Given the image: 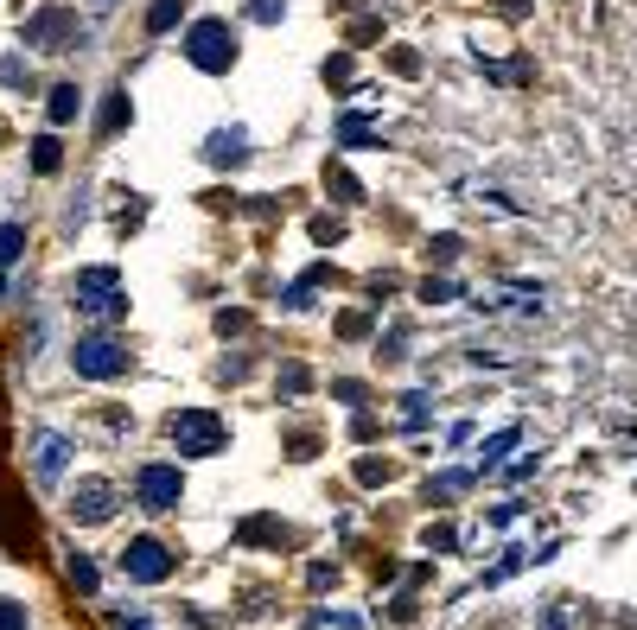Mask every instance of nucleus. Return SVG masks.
Returning a JSON list of instances; mask_svg holds the SVG:
<instances>
[{
    "label": "nucleus",
    "instance_id": "nucleus-19",
    "mask_svg": "<svg viewBox=\"0 0 637 630\" xmlns=\"http://www.w3.org/2000/svg\"><path fill=\"white\" fill-rule=\"evenodd\" d=\"M459 490H472V471H446V478L427 484V497H459Z\"/></svg>",
    "mask_w": 637,
    "mask_h": 630
},
{
    "label": "nucleus",
    "instance_id": "nucleus-8",
    "mask_svg": "<svg viewBox=\"0 0 637 630\" xmlns=\"http://www.w3.org/2000/svg\"><path fill=\"white\" fill-rule=\"evenodd\" d=\"M179 490H185V478L172 465H141V503H147V510H172Z\"/></svg>",
    "mask_w": 637,
    "mask_h": 630
},
{
    "label": "nucleus",
    "instance_id": "nucleus-5",
    "mask_svg": "<svg viewBox=\"0 0 637 630\" xmlns=\"http://www.w3.org/2000/svg\"><path fill=\"white\" fill-rule=\"evenodd\" d=\"M122 567H128V580H141V586H160L166 580V573H172V554L160 548V541H128V548H122Z\"/></svg>",
    "mask_w": 637,
    "mask_h": 630
},
{
    "label": "nucleus",
    "instance_id": "nucleus-12",
    "mask_svg": "<svg viewBox=\"0 0 637 630\" xmlns=\"http://www.w3.org/2000/svg\"><path fill=\"white\" fill-rule=\"evenodd\" d=\"M45 109H51V121H58V128H64V121H77V90H71V83H58V90L45 96Z\"/></svg>",
    "mask_w": 637,
    "mask_h": 630
},
{
    "label": "nucleus",
    "instance_id": "nucleus-7",
    "mask_svg": "<svg viewBox=\"0 0 637 630\" xmlns=\"http://www.w3.org/2000/svg\"><path fill=\"white\" fill-rule=\"evenodd\" d=\"M77 32V13H64V7H45L39 20H26V45L32 51H58L64 39Z\"/></svg>",
    "mask_w": 637,
    "mask_h": 630
},
{
    "label": "nucleus",
    "instance_id": "nucleus-4",
    "mask_svg": "<svg viewBox=\"0 0 637 630\" xmlns=\"http://www.w3.org/2000/svg\"><path fill=\"white\" fill-rule=\"evenodd\" d=\"M172 446L185 452V459H204V452H217L223 446V420L217 414H204V408H192V414H172Z\"/></svg>",
    "mask_w": 637,
    "mask_h": 630
},
{
    "label": "nucleus",
    "instance_id": "nucleus-23",
    "mask_svg": "<svg viewBox=\"0 0 637 630\" xmlns=\"http://www.w3.org/2000/svg\"><path fill=\"white\" fill-rule=\"evenodd\" d=\"M249 13H255V20H268V26H274V20L287 13V0H249Z\"/></svg>",
    "mask_w": 637,
    "mask_h": 630
},
{
    "label": "nucleus",
    "instance_id": "nucleus-18",
    "mask_svg": "<svg viewBox=\"0 0 637 630\" xmlns=\"http://www.w3.org/2000/svg\"><path fill=\"white\" fill-rule=\"evenodd\" d=\"M243 147H249L243 128H236V134H217V140H211V160H243Z\"/></svg>",
    "mask_w": 637,
    "mask_h": 630
},
{
    "label": "nucleus",
    "instance_id": "nucleus-9",
    "mask_svg": "<svg viewBox=\"0 0 637 630\" xmlns=\"http://www.w3.org/2000/svg\"><path fill=\"white\" fill-rule=\"evenodd\" d=\"M71 516H77V522H109V516H115V490L102 484V478H90V484L71 497Z\"/></svg>",
    "mask_w": 637,
    "mask_h": 630
},
{
    "label": "nucleus",
    "instance_id": "nucleus-6",
    "mask_svg": "<svg viewBox=\"0 0 637 630\" xmlns=\"http://www.w3.org/2000/svg\"><path fill=\"white\" fill-rule=\"evenodd\" d=\"M71 459H77L71 440H58V433H32V478H39V484H58Z\"/></svg>",
    "mask_w": 637,
    "mask_h": 630
},
{
    "label": "nucleus",
    "instance_id": "nucleus-26",
    "mask_svg": "<svg viewBox=\"0 0 637 630\" xmlns=\"http://www.w3.org/2000/svg\"><path fill=\"white\" fill-rule=\"evenodd\" d=\"M510 446H516V433H497V440L485 446V465H497V459H504V452H510Z\"/></svg>",
    "mask_w": 637,
    "mask_h": 630
},
{
    "label": "nucleus",
    "instance_id": "nucleus-13",
    "mask_svg": "<svg viewBox=\"0 0 637 630\" xmlns=\"http://www.w3.org/2000/svg\"><path fill=\"white\" fill-rule=\"evenodd\" d=\"M338 140H344V147H370V140H383V134H376V128H370V121H357V115H344V121H338Z\"/></svg>",
    "mask_w": 637,
    "mask_h": 630
},
{
    "label": "nucleus",
    "instance_id": "nucleus-21",
    "mask_svg": "<svg viewBox=\"0 0 637 630\" xmlns=\"http://www.w3.org/2000/svg\"><path fill=\"white\" fill-rule=\"evenodd\" d=\"M319 624H325V630H364V618H357V611H325Z\"/></svg>",
    "mask_w": 637,
    "mask_h": 630
},
{
    "label": "nucleus",
    "instance_id": "nucleus-29",
    "mask_svg": "<svg viewBox=\"0 0 637 630\" xmlns=\"http://www.w3.org/2000/svg\"><path fill=\"white\" fill-rule=\"evenodd\" d=\"M0 293H7V274H0Z\"/></svg>",
    "mask_w": 637,
    "mask_h": 630
},
{
    "label": "nucleus",
    "instance_id": "nucleus-1",
    "mask_svg": "<svg viewBox=\"0 0 637 630\" xmlns=\"http://www.w3.org/2000/svg\"><path fill=\"white\" fill-rule=\"evenodd\" d=\"M71 300L90 312V319H122L128 312V293H122V280H115V268H83L71 280Z\"/></svg>",
    "mask_w": 637,
    "mask_h": 630
},
{
    "label": "nucleus",
    "instance_id": "nucleus-25",
    "mask_svg": "<svg viewBox=\"0 0 637 630\" xmlns=\"http://www.w3.org/2000/svg\"><path fill=\"white\" fill-rule=\"evenodd\" d=\"M453 293H459V280H427L421 300H453Z\"/></svg>",
    "mask_w": 637,
    "mask_h": 630
},
{
    "label": "nucleus",
    "instance_id": "nucleus-17",
    "mask_svg": "<svg viewBox=\"0 0 637 630\" xmlns=\"http://www.w3.org/2000/svg\"><path fill=\"white\" fill-rule=\"evenodd\" d=\"M64 573H71V586L83 592V599H90V592L102 586V580H96V567H90V560H83V554H71V567H64Z\"/></svg>",
    "mask_w": 637,
    "mask_h": 630
},
{
    "label": "nucleus",
    "instance_id": "nucleus-2",
    "mask_svg": "<svg viewBox=\"0 0 637 630\" xmlns=\"http://www.w3.org/2000/svg\"><path fill=\"white\" fill-rule=\"evenodd\" d=\"M185 58L217 77V70H230V64H236V32L223 26V20H198L192 32H185Z\"/></svg>",
    "mask_w": 637,
    "mask_h": 630
},
{
    "label": "nucleus",
    "instance_id": "nucleus-20",
    "mask_svg": "<svg viewBox=\"0 0 637 630\" xmlns=\"http://www.w3.org/2000/svg\"><path fill=\"white\" fill-rule=\"evenodd\" d=\"M0 630H26V605L20 599H0Z\"/></svg>",
    "mask_w": 637,
    "mask_h": 630
},
{
    "label": "nucleus",
    "instance_id": "nucleus-27",
    "mask_svg": "<svg viewBox=\"0 0 637 630\" xmlns=\"http://www.w3.org/2000/svg\"><path fill=\"white\" fill-rule=\"evenodd\" d=\"M115 630H147V618L141 611H115Z\"/></svg>",
    "mask_w": 637,
    "mask_h": 630
},
{
    "label": "nucleus",
    "instance_id": "nucleus-28",
    "mask_svg": "<svg viewBox=\"0 0 637 630\" xmlns=\"http://www.w3.org/2000/svg\"><path fill=\"white\" fill-rule=\"evenodd\" d=\"M90 13H96V20H109V13H115V0H90Z\"/></svg>",
    "mask_w": 637,
    "mask_h": 630
},
{
    "label": "nucleus",
    "instance_id": "nucleus-10",
    "mask_svg": "<svg viewBox=\"0 0 637 630\" xmlns=\"http://www.w3.org/2000/svg\"><path fill=\"white\" fill-rule=\"evenodd\" d=\"M128 115H134V102H128L122 90H109V102H102V115H96V128H102V134H115Z\"/></svg>",
    "mask_w": 637,
    "mask_h": 630
},
{
    "label": "nucleus",
    "instance_id": "nucleus-15",
    "mask_svg": "<svg viewBox=\"0 0 637 630\" xmlns=\"http://www.w3.org/2000/svg\"><path fill=\"white\" fill-rule=\"evenodd\" d=\"M179 13H185V0H153L147 32H172V26H179Z\"/></svg>",
    "mask_w": 637,
    "mask_h": 630
},
{
    "label": "nucleus",
    "instance_id": "nucleus-16",
    "mask_svg": "<svg viewBox=\"0 0 637 630\" xmlns=\"http://www.w3.org/2000/svg\"><path fill=\"white\" fill-rule=\"evenodd\" d=\"M20 249H26V230H20V223H0V268L20 261Z\"/></svg>",
    "mask_w": 637,
    "mask_h": 630
},
{
    "label": "nucleus",
    "instance_id": "nucleus-14",
    "mask_svg": "<svg viewBox=\"0 0 637 630\" xmlns=\"http://www.w3.org/2000/svg\"><path fill=\"white\" fill-rule=\"evenodd\" d=\"M58 160H64V147H58L51 134H39V140H32V172H58Z\"/></svg>",
    "mask_w": 637,
    "mask_h": 630
},
{
    "label": "nucleus",
    "instance_id": "nucleus-24",
    "mask_svg": "<svg viewBox=\"0 0 637 630\" xmlns=\"http://www.w3.org/2000/svg\"><path fill=\"white\" fill-rule=\"evenodd\" d=\"M383 478H389L383 459H364V465H357V484H383Z\"/></svg>",
    "mask_w": 637,
    "mask_h": 630
},
{
    "label": "nucleus",
    "instance_id": "nucleus-3",
    "mask_svg": "<svg viewBox=\"0 0 637 630\" xmlns=\"http://www.w3.org/2000/svg\"><path fill=\"white\" fill-rule=\"evenodd\" d=\"M71 363H77V376L109 382V376H122V370H128V344H122V338H109V331H90V338H77Z\"/></svg>",
    "mask_w": 637,
    "mask_h": 630
},
{
    "label": "nucleus",
    "instance_id": "nucleus-11",
    "mask_svg": "<svg viewBox=\"0 0 637 630\" xmlns=\"http://www.w3.org/2000/svg\"><path fill=\"white\" fill-rule=\"evenodd\" d=\"M325 191H332L338 204H357V198H364V185H357V179H351V172H344V166H325Z\"/></svg>",
    "mask_w": 637,
    "mask_h": 630
},
{
    "label": "nucleus",
    "instance_id": "nucleus-22",
    "mask_svg": "<svg viewBox=\"0 0 637 630\" xmlns=\"http://www.w3.org/2000/svg\"><path fill=\"white\" fill-rule=\"evenodd\" d=\"M306 382H313V376H306L300 363H287V376H281V395H306Z\"/></svg>",
    "mask_w": 637,
    "mask_h": 630
}]
</instances>
